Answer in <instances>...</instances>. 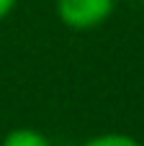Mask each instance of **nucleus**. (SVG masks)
<instances>
[{"instance_id": "obj_4", "label": "nucleus", "mask_w": 144, "mask_h": 146, "mask_svg": "<svg viewBox=\"0 0 144 146\" xmlns=\"http://www.w3.org/2000/svg\"><path fill=\"white\" fill-rule=\"evenodd\" d=\"M15 3H18V0H0V21H3V18L15 8Z\"/></svg>"}, {"instance_id": "obj_1", "label": "nucleus", "mask_w": 144, "mask_h": 146, "mask_svg": "<svg viewBox=\"0 0 144 146\" xmlns=\"http://www.w3.org/2000/svg\"><path fill=\"white\" fill-rule=\"evenodd\" d=\"M116 0H57L59 21L72 31H93L113 13Z\"/></svg>"}, {"instance_id": "obj_3", "label": "nucleus", "mask_w": 144, "mask_h": 146, "mask_svg": "<svg viewBox=\"0 0 144 146\" xmlns=\"http://www.w3.org/2000/svg\"><path fill=\"white\" fill-rule=\"evenodd\" d=\"M80 146H142L137 139L126 136V133H103V136H95V139H88L85 144Z\"/></svg>"}, {"instance_id": "obj_2", "label": "nucleus", "mask_w": 144, "mask_h": 146, "mask_svg": "<svg viewBox=\"0 0 144 146\" xmlns=\"http://www.w3.org/2000/svg\"><path fill=\"white\" fill-rule=\"evenodd\" d=\"M0 146H52V141L36 128H13Z\"/></svg>"}]
</instances>
